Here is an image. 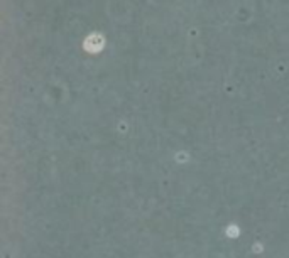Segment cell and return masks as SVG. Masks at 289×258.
<instances>
[{
    "label": "cell",
    "mask_w": 289,
    "mask_h": 258,
    "mask_svg": "<svg viewBox=\"0 0 289 258\" xmlns=\"http://www.w3.org/2000/svg\"><path fill=\"white\" fill-rule=\"evenodd\" d=\"M85 47H87V51H90V53H98L101 47H103V37H101L100 34H92V36L85 41Z\"/></svg>",
    "instance_id": "cell-1"
}]
</instances>
